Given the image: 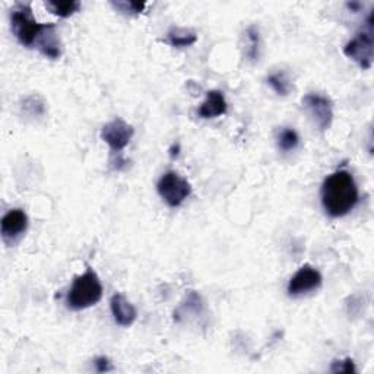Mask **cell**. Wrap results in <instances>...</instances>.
<instances>
[{
    "label": "cell",
    "mask_w": 374,
    "mask_h": 374,
    "mask_svg": "<svg viewBox=\"0 0 374 374\" xmlns=\"http://www.w3.org/2000/svg\"><path fill=\"white\" fill-rule=\"evenodd\" d=\"M321 200L331 218L348 215L360 202V190L354 176L347 170H336L329 175L321 189Z\"/></svg>",
    "instance_id": "obj_1"
},
{
    "label": "cell",
    "mask_w": 374,
    "mask_h": 374,
    "mask_svg": "<svg viewBox=\"0 0 374 374\" xmlns=\"http://www.w3.org/2000/svg\"><path fill=\"white\" fill-rule=\"evenodd\" d=\"M103 284L93 268L78 275L66 296V306L73 311H80L98 304L103 298Z\"/></svg>",
    "instance_id": "obj_2"
},
{
    "label": "cell",
    "mask_w": 374,
    "mask_h": 374,
    "mask_svg": "<svg viewBox=\"0 0 374 374\" xmlns=\"http://www.w3.org/2000/svg\"><path fill=\"white\" fill-rule=\"evenodd\" d=\"M48 24H40L34 15L31 5L18 4L11 14V28L15 38L25 47H36L37 41L46 31Z\"/></svg>",
    "instance_id": "obj_3"
},
{
    "label": "cell",
    "mask_w": 374,
    "mask_h": 374,
    "mask_svg": "<svg viewBox=\"0 0 374 374\" xmlns=\"http://www.w3.org/2000/svg\"><path fill=\"white\" fill-rule=\"evenodd\" d=\"M374 22H373V11L368 14L365 19V25L343 47V54L348 59L354 61L361 69L367 71L373 65L374 56Z\"/></svg>",
    "instance_id": "obj_4"
},
{
    "label": "cell",
    "mask_w": 374,
    "mask_h": 374,
    "mask_svg": "<svg viewBox=\"0 0 374 374\" xmlns=\"http://www.w3.org/2000/svg\"><path fill=\"white\" fill-rule=\"evenodd\" d=\"M157 192L170 208H179L192 194V185L176 171H167L157 183Z\"/></svg>",
    "instance_id": "obj_5"
},
{
    "label": "cell",
    "mask_w": 374,
    "mask_h": 374,
    "mask_svg": "<svg viewBox=\"0 0 374 374\" xmlns=\"http://www.w3.org/2000/svg\"><path fill=\"white\" fill-rule=\"evenodd\" d=\"M133 135H135L133 126L122 119H114L107 125H104L101 129V139L110 147L111 154L118 155V160L114 161V164H118L116 165L118 170L122 168L120 164H126L120 155L130 143Z\"/></svg>",
    "instance_id": "obj_6"
},
{
    "label": "cell",
    "mask_w": 374,
    "mask_h": 374,
    "mask_svg": "<svg viewBox=\"0 0 374 374\" xmlns=\"http://www.w3.org/2000/svg\"><path fill=\"white\" fill-rule=\"evenodd\" d=\"M303 105L321 132L331 129L333 122V103L329 97L319 93H310L303 97Z\"/></svg>",
    "instance_id": "obj_7"
},
{
    "label": "cell",
    "mask_w": 374,
    "mask_h": 374,
    "mask_svg": "<svg viewBox=\"0 0 374 374\" xmlns=\"http://www.w3.org/2000/svg\"><path fill=\"white\" fill-rule=\"evenodd\" d=\"M323 284V276L319 269L306 264L290 279L286 293L290 297H301L311 291L319 290Z\"/></svg>",
    "instance_id": "obj_8"
},
{
    "label": "cell",
    "mask_w": 374,
    "mask_h": 374,
    "mask_svg": "<svg viewBox=\"0 0 374 374\" xmlns=\"http://www.w3.org/2000/svg\"><path fill=\"white\" fill-rule=\"evenodd\" d=\"M28 228V215L24 209L15 208L8 211L0 221V233L6 244H14Z\"/></svg>",
    "instance_id": "obj_9"
},
{
    "label": "cell",
    "mask_w": 374,
    "mask_h": 374,
    "mask_svg": "<svg viewBox=\"0 0 374 374\" xmlns=\"http://www.w3.org/2000/svg\"><path fill=\"white\" fill-rule=\"evenodd\" d=\"M110 308L114 322L122 328L132 326L137 319L136 307L120 293H116L110 298Z\"/></svg>",
    "instance_id": "obj_10"
},
{
    "label": "cell",
    "mask_w": 374,
    "mask_h": 374,
    "mask_svg": "<svg viewBox=\"0 0 374 374\" xmlns=\"http://www.w3.org/2000/svg\"><path fill=\"white\" fill-rule=\"evenodd\" d=\"M227 110H228V104L224 93L219 90H211L207 93L205 101L200 104L197 110V116L205 120L217 119L227 114Z\"/></svg>",
    "instance_id": "obj_11"
},
{
    "label": "cell",
    "mask_w": 374,
    "mask_h": 374,
    "mask_svg": "<svg viewBox=\"0 0 374 374\" xmlns=\"http://www.w3.org/2000/svg\"><path fill=\"white\" fill-rule=\"evenodd\" d=\"M36 48L46 57L51 61H57L61 59L62 56V41L61 37L57 36L56 31V25L54 24H48L46 31L43 33V36L40 37V40L36 44Z\"/></svg>",
    "instance_id": "obj_12"
},
{
    "label": "cell",
    "mask_w": 374,
    "mask_h": 374,
    "mask_svg": "<svg viewBox=\"0 0 374 374\" xmlns=\"http://www.w3.org/2000/svg\"><path fill=\"white\" fill-rule=\"evenodd\" d=\"M164 41L175 48H185L193 46L197 41V34L193 30H189V28L175 26L167 33Z\"/></svg>",
    "instance_id": "obj_13"
},
{
    "label": "cell",
    "mask_w": 374,
    "mask_h": 374,
    "mask_svg": "<svg viewBox=\"0 0 374 374\" xmlns=\"http://www.w3.org/2000/svg\"><path fill=\"white\" fill-rule=\"evenodd\" d=\"M204 310V301L196 291H190L186 298L180 303V306L175 310V322H182L189 314L196 313L200 314Z\"/></svg>",
    "instance_id": "obj_14"
},
{
    "label": "cell",
    "mask_w": 374,
    "mask_h": 374,
    "mask_svg": "<svg viewBox=\"0 0 374 374\" xmlns=\"http://www.w3.org/2000/svg\"><path fill=\"white\" fill-rule=\"evenodd\" d=\"M244 54L251 63L257 62L261 57V31L256 25L247 26L244 31Z\"/></svg>",
    "instance_id": "obj_15"
},
{
    "label": "cell",
    "mask_w": 374,
    "mask_h": 374,
    "mask_svg": "<svg viewBox=\"0 0 374 374\" xmlns=\"http://www.w3.org/2000/svg\"><path fill=\"white\" fill-rule=\"evenodd\" d=\"M44 6L56 16L59 18H69L80 11L79 0H47Z\"/></svg>",
    "instance_id": "obj_16"
},
{
    "label": "cell",
    "mask_w": 374,
    "mask_h": 374,
    "mask_svg": "<svg viewBox=\"0 0 374 374\" xmlns=\"http://www.w3.org/2000/svg\"><path fill=\"white\" fill-rule=\"evenodd\" d=\"M271 88L281 97H286L291 93V80L286 76L285 72H275L271 73L266 79Z\"/></svg>",
    "instance_id": "obj_17"
},
{
    "label": "cell",
    "mask_w": 374,
    "mask_h": 374,
    "mask_svg": "<svg viewBox=\"0 0 374 374\" xmlns=\"http://www.w3.org/2000/svg\"><path fill=\"white\" fill-rule=\"evenodd\" d=\"M300 143L298 133L291 128H284L278 135V148L282 152L294 151Z\"/></svg>",
    "instance_id": "obj_18"
},
{
    "label": "cell",
    "mask_w": 374,
    "mask_h": 374,
    "mask_svg": "<svg viewBox=\"0 0 374 374\" xmlns=\"http://www.w3.org/2000/svg\"><path fill=\"white\" fill-rule=\"evenodd\" d=\"M22 111L31 118H43L46 114V103L38 95H28L21 103Z\"/></svg>",
    "instance_id": "obj_19"
},
{
    "label": "cell",
    "mask_w": 374,
    "mask_h": 374,
    "mask_svg": "<svg viewBox=\"0 0 374 374\" xmlns=\"http://www.w3.org/2000/svg\"><path fill=\"white\" fill-rule=\"evenodd\" d=\"M110 5L125 15H139L147 8L145 2H135V0H118V2H110Z\"/></svg>",
    "instance_id": "obj_20"
},
{
    "label": "cell",
    "mask_w": 374,
    "mask_h": 374,
    "mask_svg": "<svg viewBox=\"0 0 374 374\" xmlns=\"http://www.w3.org/2000/svg\"><path fill=\"white\" fill-rule=\"evenodd\" d=\"M332 373H357V367L353 358L333 360L331 365Z\"/></svg>",
    "instance_id": "obj_21"
},
{
    "label": "cell",
    "mask_w": 374,
    "mask_h": 374,
    "mask_svg": "<svg viewBox=\"0 0 374 374\" xmlns=\"http://www.w3.org/2000/svg\"><path fill=\"white\" fill-rule=\"evenodd\" d=\"M94 364H95V370H97L98 373H108V371H113V370H114L110 358L105 357V355H101V357L95 358Z\"/></svg>",
    "instance_id": "obj_22"
},
{
    "label": "cell",
    "mask_w": 374,
    "mask_h": 374,
    "mask_svg": "<svg viewBox=\"0 0 374 374\" xmlns=\"http://www.w3.org/2000/svg\"><path fill=\"white\" fill-rule=\"evenodd\" d=\"M345 6H347L351 12H360L361 11V8H363V5L360 4V2H348L347 5H345Z\"/></svg>",
    "instance_id": "obj_23"
}]
</instances>
